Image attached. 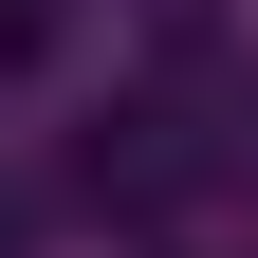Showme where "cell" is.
Segmentation results:
<instances>
[{"instance_id": "obj_1", "label": "cell", "mask_w": 258, "mask_h": 258, "mask_svg": "<svg viewBox=\"0 0 258 258\" xmlns=\"http://www.w3.org/2000/svg\"><path fill=\"white\" fill-rule=\"evenodd\" d=\"M55 19H74V0H0V55H55Z\"/></svg>"}]
</instances>
